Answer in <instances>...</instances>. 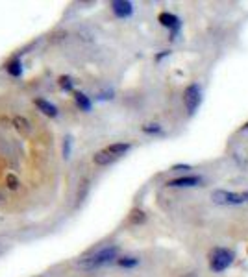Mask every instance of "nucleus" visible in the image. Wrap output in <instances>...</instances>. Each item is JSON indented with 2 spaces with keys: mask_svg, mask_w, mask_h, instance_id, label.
Here are the masks:
<instances>
[{
  "mask_svg": "<svg viewBox=\"0 0 248 277\" xmlns=\"http://www.w3.org/2000/svg\"><path fill=\"white\" fill-rule=\"evenodd\" d=\"M117 255H119L117 246H108V248L98 250L97 253H93L89 257L78 261V266L87 268V270H93V268H98V266H104V265H108V263H111L113 259H117Z\"/></svg>",
  "mask_w": 248,
  "mask_h": 277,
  "instance_id": "nucleus-1",
  "label": "nucleus"
},
{
  "mask_svg": "<svg viewBox=\"0 0 248 277\" xmlns=\"http://www.w3.org/2000/svg\"><path fill=\"white\" fill-rule=\"evenodd\" d=\"M234 252L232 250H226V248H213L211 252H209V270L211 272H217V274H221V272L228 270L232 263H234Z\"/></svg>",
  "mask_w": 248,
  "mask_h": 277,
  "instance_id": "nucleus-2",
  "label": "nucleus"
},
{
  "mask_svg": "<svg viewBox=\"0 0 248 277\" xmlns=\"http://www.w3.org/2000/svg\"><path fill=\"white\" fill-rule=\"evenodd\" d=\"M183 103H185V109L189 115H195L196 109L200 107L202 103V91L196 84H191L187 89L183 91Z\"/></svg>",
  "mask_w": 248,
  "mask_h": 277,
  "instance_id": "nucleus-3",
  "label": "nucleus"
},
{
  "mask_svg": "<svg viewBox=\"0 0 248 277\" xmlns=\"http://www.w3.org/2000/svg\"><path fill=\"white\" fill-rule=\"evenodd\" d=\"M211 200L217 205H243L247 203L243 192H230V190H213L211 192Z\"/></svg>",
  "mask_w": 248,
  "mask_h": 277,
  "instance_id": "nucleus-4",
  "label": "nucleus"
},
{
  "mask_svg": "<svg viewBox=\"0 0 248 277\" xmlns=\"http://www.w3.org/2000/svg\"><path fill=\"white\" fill-rule=\"evenodd\" d=\"M157 20L161 22V26H165V28H169L170 30V39L176 37L178 32H180V28H182V20L178 19L176 15H172V13H169V11L159 13Z\"/></svg>",
  "mask_w": 248,
  "mask_h": 277,
  "instance_id": "nucleus-5",
  "label": "nucleus"
},
{
  "mask_svg": "<svg viewBox=\"0 0 248 277\" xmlns=\"http://www.w3.org/2000/svg\"><path fill=\"white\" fill-rule=\"evenodd\" d=\"M111 11L115 13V17L119 19H128L133 13V4L128 0H113L111 2Z\"/></svg>",
  "mask_w": 248,
  "mask_h": 277,
  "instance_id": "nucleus-6",
  "label": "nucleus"
},
{
  "mask_svg": "<svg viewBox=\"0 0 248 277\" xmlns=\"http://www.w3.org/2000/svg\"><path fill=\"white\" fill-rule=\"evenodd\" d=\"M202 183L200 176H183V178H176V180H170L167 185L169 187H198Z\"/></svg>",
  "mask_w": 248,
  "mask_h": 277,
  "instance_id": "nucleus-7",
  "label": "nucleus"
},
{
  "mask_svg": "<svg viewBox=\"0 0 248 277\" xmlns=\"http://www.w3.org/2000/svg\"><path fill=\"white\" fill-rule=\"evenodd\" d=\"M111 157H115V159H121L124 154H128L131 150V144L130 142H115V144H110L108 148H104Z\"/></svg>",
  "mask_w": 248,
  "mask_h": 277,
  "instance_id": "nucleus-8",
  "label": "nucleus"
},
{
  "mask_svg": "<svg viewBox=\"0 0 248 277\" xmlns=\"http://www.w3.org/2000/svg\"><path fill=\"white\" fill-rule=\"evenodd\" d=\"M35 105H37V107H39V109L43 111L45 115H48V116H56V115H58V107H56L54 103L48 102V100L37 98V100H35Z\"/></svg>",
  "mask_w": 248,
  "mask_h": 277,
  "instance_id": "nucleus-9",
  "label": "nucleus"
},
{
  "mask_svg": "<svg viewBox=\"0 0 248 277\" xmlns=\"http://www.w3.org/2000/svg\"><path fill=\"white\" fill-rule=\"evenodd\" d=\"M74 100L78 103V107L82 111H91V100L84 92H74Z\"/></svg>",
  "mask_w": 248,
  "mask_h": 277,
  "instance_id": "nucleus-10",
  "label": "nucleus"
},
{
  "mask_svg": "<svg viewBox=\"0 0 248 277\" xmlns=\"http://www.w3.org/2000/svg\"><path fill=\"white\" fill-rule=\"evenodd\" d=\"M13 124H15V128L19 129L22 135H28V133H30V129H32L30 128V122H28L24 116H15Z\"/></svg>",
  "mask_w": 248,
  "mask_h": 277,
  "instance_id": "nucleus-11",
  "label": "nucleus"
},
{
  "mask_svg": "<svg viewBox=\"0 0 248 277\" xmlns=\"http://www.w3.org/2000/svg\"><path fill=\"white\" fill-rule=\"evenodd\" d=\"M6 71L9 72V74H11L13 78H19L20 74H22V65H20L19 59H13L11 63H7Z\"/></svg>",
  "mask_w": 248,
  "mask_h": 277,
  "instance_id": "nucleus-12",
  "label": "nucleus"
},
{
  "mask_svg": "<svg viewBox=\"0 0 248 277\" xmlns=\"http://www.w3.org/2000/svg\"><path fill=\"white\" fill-rule=\"evenodd\" d=\"M117 265L121 268H133V266L139 265V259L137 257H123L117 261Z\"/></svg>",
  "mask_w": 248,
  "mask_h": 277,
  "instance_id": "nucleus-13",
  "label": "nucleus"
},
{
  "mask_svg": "<svg viewBox=\"0 0 248 277\" xmlns=\"http://www.w3.org/2000/svg\"><path fill=\"white\" fill-rule=\"evenodd\" d=\"M130 222L131 224H141V222H144V213L141 209H133L130 214Z\"/></svg>",
  "mask_w": 248,
  "mask_h": 277,
  "instance_id": "nucleus-14",
  "label": "nucleus"
},
{
  "mask_svg": "<svg viewBox=\"0 0 248 277\" xmlns=\"http://www.w3.org/2000/svg\"><path fill=\"white\" fill-rule=\"evenodd\" d=\"M59 87L65 91H72L74 87V82H72L71 76H59Z\"/></svg>",
  "mask_w": 248,
  "mask_h": 277,
  "instance_id": "nucleus-15",
  "label": "nucleus"
},
{
  "mask_svg": "<svg viewBox=\"0 0 248 277\" xmlns=\"http://www.w3.org/2000/svg\"><path fill=\"white\" fill-rule=\"evenodd\" d=\"M143 131L144 133H161V131H163V129H161V126H159V124H144L143 126Z\"/></svg>",
  "mask_w": 248,
  "mask_h": 277,
  "instance_id": "nucleus-16",
  "label": "nucleus"
},
{
  "mask_svg": "<svg viewBox=\"0 0 248 277\" xmlns=\"http://www.w3.org/2000/svg\"><path fill=\"white\" fill-rule=\"evenodd\" d=\"M71 146H72V137L67 135L65 142H63V157H65V159H69V157H71Z\"/></svg>",
  "mask_w": 248,
  "mask_h": 277,
  "instance_id": "nucleus-17",
  "label": "nucleus"
},
{
  "mask_svg": "<svg viewBox=\"0 0 248 277\" xmlns=\"http://www.w3.org/2000/svg\"><path fill=\"white\" fill-rule=\"evenodd\" d=\"M7 185H9V188H11V190H15V188L19 187V183H17V178H15V176H7Z\"/></svg>",
  "mask_w": 248,
  "mask_h": 277,
  "instance_id": "nucleus-18",
  "label": "nucleus"
},
{
  "mask_svg": "<svg viewBox=\"0 0 248 277\" xmlns=\"http://www.w3.org/2000/svg\"><path fill=\"white\" fill-rule=\"evenodd\" d=\"M111 98H113V91H104V92H100V94H98L97 96V100H111Z\"/></svg>",
  "mask_w": 248,
  "mask_h": 277,
  "instance_id": "nucleus-19",
  "label": "nucleus"
},
{
  "mask_svg": "<svg viewBox=\"0 0 248 277\" xmlns=\"http://www.w3.org/2000/svg\"><path fill=\"white\" fill-rule=\"evenodd\" d=\"M172 170H180V172H183V170H191V165H174Z\"/></svg>",
  "mask_w": 248,
  "mask_h": 277,
  "instance_id": "nucleus-20",
  "label": "nucleus"
},
{
  "mask_svg": "<svg viewBox=\"0 0 248 277\" xmlns=\"http://www.w3.org/2000/svg\"><path fill=\"white\" fill-rule=\"evenodd\" d=\"M167 56H169V52H167V50H165V52H161V54H159V56H157V58H156V61H161V59H163V58H167Z\"/></svg>",
  "mask_w": 248,
  "mask_h": 277,
  "instance_id": "nucleus-21",
  "label": "nucleus"
},
{
  "mask_svg": "<svg viewBox=\"0 0 248 277\" xmlns=\"http://www.w3.org/2000/svg\"><path fill=\"white\" fill-rule=\"evenodd\" d=\"M243 196H245V200H247V203H248V190L247 192H243Z\"/></svg>",
  "mask_w": 248,
  "mask_h": 277,
  "instance_id": "nucleus-22",
  "label": "nucleus"
},
{
  "mask_svg": "<svg viewBox=\"0 0 248 277\" xmlns=\"http://www.w3.org/2000/svg\"><path fill=\"white\" fill-rule=\"evenodd\" d=\"M245 129H248V122L245 124V126H243V128H241V131H245Z\"/></svg>",
  "mask_w": 248,
  "mask_h": 277,
  "instance_id": "nucleus-23",
  "label": "nucleus"
},
{
  "mask_svg": "<svg viewBox=\"0 0 248 277\" xmlns=\"http://www.w3.org/2000/svg\"><path fill=\"white\" fill-rule=\"evenodd\" d=\"M2 201H4V196H2V194H0V203H2Z\"/></svg>",
  "mask_w": 248,
  "mask_h": 277,
  "instance_id": "nucleus-24",
  "label": "nucleus"
}]
</instances>
